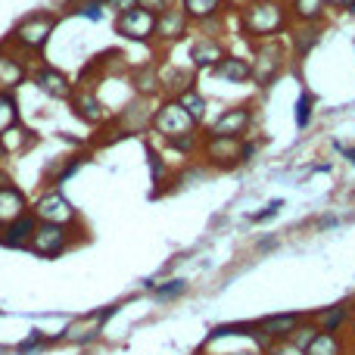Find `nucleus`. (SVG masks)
<instances>
[{
	"instance_id": "obj_1",
	"label": "nucleus",
	"mask_w": 355,
	"mask_h": 355,
	"mask_svg": "<svg viewBox=\"0 0 355 355\" xmlns=\"http://www.w3.org/2000/svg\"><path fill=\"white\" fill-rule=\"evenodd\" d=\"M237 19L240 31L246 37H256V41H275V37L287 35L290 28L287 3H277V0H250Z\"/></svg>"
},
{
	"instance_id": "obj_2",
	"label": "nucleus",
	"mask_w": 355,
	"mask_h": 355,
	"mask_svg": "<svg viewBox=\"0 0 355 355\" xmlns=\"http://www.w3.org/2000/svg\"><path fill=\"white\" fill-rule=\"evenodd\" d=\"M56 22H60V19H56V12H50V10L28 12V16L19 19V22L10 28L6 44H10L12 50H19V53H41V50L50 44V37H53Z\"/></svg>"
},
{
	"instance_id": "obj_3",
	"label": "nucleus",
	"mask_w": 355,
	"mask_h": 355,
	"mask_svg": "<svg viewBox=\"0 0 355 355\" xmlns=\"http://www.w3.org/2000/svg\"><path fill=\"white\" fill-rule=\"evenodd\" d=\"M287 69V47L281 37L275 41H259L250 60V81L256 87H271Z\"/></svg>"
},
{
	"instance_id": "obj_4",
	"label": "nucleus",
	"mask_w": 355,
	"mask_h": 355,
	"mask_svg": "<svg viewBox=\"0 0 355 355\" xmlns=\"http://www.w3.org/2000/svg\"><path fill=\"white\" fill-rule=\"evenodd\" d=\"M150 128H153L156 135H162V141H168V144L181 141V137H190V135H200V125L187 116V110H184L175 97H166L156 106Z\"/></svg>"
},
{
	"instance_id": "obj_5",
	"label": "nucleus",
	"mask_w": 355,
	"mask_h": 355,
	"mask_svg": "<svg viewBox=\"0 0 355 355\" xmlns=\"http://www.w3.org/2000/svg\"><path fill=\"white\" fill-rule=\"evenodd\" d=\"M81 240V234L75 231V225H47V221H37L35 234H31L28 252H35L37 259H56L66 250H72Z\"/></svg>"
},
{
	"instance_id": "obj_6",
	"label": "nucleus",
	"mask_w": 355,
	"mask_h": 355,
	"mask_svg": "<svg viewBox=\"0 0 355 355\" xmlns=\"http://www.w3.org/2000/svg\"><path fill=\"white\" fill-rule=\"evenodd\" d=\"M31 215L47 225H78V209L69 202V196L60 187H47L35 202H31Z\"/></svg>"
},
{
	"instance_id": "obj_7",
	"label": "nucleus",
	"mask_w": 355,
	"mask_h": 355,
	"mask_svg": "<svg viewBox=\"0 0 355 355\" xmlns=\"http://www.w3.org/2000/svg\"><path fill=\"white\" fill-rule=\"evenodd\" d=\"M116 35H122L125 41H137V44H150L156 37V12L144 10V6H135V10L116 16L112 22Z\"/></svg>"
},
{
	"instance_id": "obj_8",
	"label": "nucleus",
	"mask_w": 355,
	"mask_h": 355,
	"mask_svg": "<svg viewBox=\"0 0 355 355\" xmlns=\"http://www.w3.org/2000/svg\"><path fill=\"white\" fill-rule=\"evenodd\" d=\"M252 116H256V112H252L250 103L231 106V110H225L212 125H209L206 137H237V141H243L246 131L252 128Z\"/></svg>"
},
{
	"instance_id": "obj_9",
	"label": "nucleus",
	"mask_w": 355,
	"mask_h": 355,
	"mask_svg": "<svg viewBox=\"0 0 355 355\" xmlns=\"http://www.w3.org/2000/svg\"><path fill=\"white\" fill-rule=\"evenodd\" d=\"M28 78H31V69H28L25 53L12 50L10 44L3 41V44H0V91L12 94L16 87H22Z\"/></svg>"
},
{
	"instance_id": "obj_10",
	"label": "nucleus",
	"mask_w": 355,
	"mask_h": 355,
	"mask_svg": "<svg viewBox=\"0 0 355 355\" xmlns=\"http://www.w3.org/2000/svg\"><path fill=\"white\" fill-rule=\"evenodd\" d=\"M116 309H119V306H106V309H100V312H94V315L75 318L72 324H69L66 331L60 334V340H66V343H75V346L91 343V340L100 337V331H103V321L110 318V315H116Z\"/></svg>"
},
{
	"instance_id": "obj_11",
	"label": "nucleus",
	"mask_w": 355,
	"mask_h": 355,
	"mask_svg": "<svg viewBox=\"0 0 355 355\" xmlns=\"http://www.w3.org/2000/svg\"><path fill=\"white\" fill-rule=\"evenodd\" d=\"M200 153L206 156V162L212 168H234L240 166V141L237 137H206L200 144Z\"/></svg>"
},
{
	"instance_id": "obj_12",
	"label": "nucleus",
	"mask_w": 355,
	"mask_h": 355,
	"mask_svg": "<svg viewBox=\"0 0 355 355\" xmlns=\"http://www.w3.org/2000/svg\"><path fill=\"white\" fill-rule=\"evenodd\" d=\"M190 19H187V12L181 10V3H168L166 10L156 16V41H162V44H178V41H184L187 37V31H190Z\"/></svg>"
},
{
	"instance_id": "obj_13",
	"label": "nucleus",
	"mask_w": 355,
	"mask_h": 355,
	"mask_svg": "<svg viewBox=\"0 0 355 355\" xmlns=\"http://www.w3.org/2000/svg\"><path fill=\"white\" fill-rule=\"evenodd\" d=\"M31 81L37 85V91H44L47 97H53V100H69L72 97V91H75L72 78H69L62 69L50 66V62H41V66L31 72Z\"/></svg>"
},
{
	"instance_id": "obj_14",
	"label": "nucleus",
	"mask_w": 355,
	"mask_h": 355,
	"mask_svg": "<svg viewBox=\"0 0 355 355\" xmlns=\"http://www.w3.org/2000/svg\"><path fill=\"white\" fill-rule=\"evenodd\" d=\"M25 212H31V202L25 196V190L19 184H12L6 175H0V227L22 218Z\"/></svg>"
},
{
	"instance_id": "obj_15",
	"label": "nucleus",
	"mask_w": 355,
	"mask_h": 355,
	"mask_svg": "<svg viewBox=\"0 0 355 355\" xmlns=\"http://www.w3.org/2000/svg\"><path fill=\"white\" fill-rule=\"evenodd\" d=\"M69 103H72L75 116L87 125H103L106 119H110V110H106L103 100H100L91 87H75L72 97H69Z\"/></svg>"
},
{
	"instance_id": "obj_16",
	"label": "nucleus",
	"mask_w": 355,
	"mask_h": 355,
	"mask_svg": "<svg viewBox=\"0 0 355 355\" xmlns=\"http://www.w3.org/2000/svg\"><path fill=\"white\" fill-rule=\"evenodd\" d=\"M225 56H227L225 44H221L215 35H202V37H196V41L190 44V66L202 69V72H212Z\"/></svg>"
},
{
	"instance_id": "obj_17",
	"label": "nucleus",
	"mask_w": 355,
	"mask_h": 355,
	"mask_svg": "<svg viewBox=\"0 0 355 355\" xmlns=\"http://www.w3.org/2000/svg\"><path fill=\"white\" fill-rule=\"evenodd\" d=\"M302 318H306V315H300V312H281V315H265V318L252 321V324H256V331L265 334L271 343H287L290 334L296 331V324H300Z\"/></svg>"
},
{
	"instance_id": "obj_18",
	"label": "nucleus",
	"mask_w": 355,
	"mask_h": 355,
	"mask_svg": "<svg viewBox=\"0 0 355 355\" xmlns=\"http://www.w3.org/2000/svg\"><path fill=\"white\" fill-rule=\"evenodd\" d=\"M153 112H156V106H150V100L137 97V100H131L122 112H119L116 122L122 125V131L137 135V131H150V125H153Z\"/></svg>"
},
{
	"instance_id": "obj_19",
	"label": "nucleus",
	"mask_w": 355,
	"mask_h": 355,
	"mask_svg": "<svg viewBox=\"0 0 355 355\" xmlns=\"http://www.w3.org/2000/svg\"><path fill=\"white\" fill-rule=\"evenodd\" d=\"M37 227V218L31 212H25L22 218L10 221V225L0 227V246H12V250H28L31 234Z\"/></svg>"
},
{
	"instance_id": "obj_20",
	"label": "nucleus",
	"mask_w": 355,
	"mask_h": 355,
	"mask_svg": "<svg viewBox=\"0 0 355 355\" xmlns=\"http://www.w3.org/2000/svg\"><path fill=\"white\" fill-rule=\"evenodd\" d=\"M327 0H290V25H321L327 16Z\"/></svg>"
},
{
	"instance_id": "obj_21",
	"label": "nucleus",
	"mask_w": 355,
	"mask_h": 355,
	"mask_svg": "<svg viewBox=\"0 0 355 355\" xmlns=\"http://www.w3.org/2000/svg\"><path fill=\"white\" fill-rule=\"evenodd\" d=\"M287 41L296 60H302V56H309L321 44V25H290Z\"/></svg>"
},
{
	"instance_id": "obj_22",
	"label": "nucleus",
	"mask_w": 355,
	"mask_h": 355,
	"mask_svg": "<svg viewBox=\"0 0 355 355\" xmlns=\"http://www.w3.org/2000/svg\"><path fill=\"white\" fill-rule=\"evenodd\" d=\"M131 87H135V94L144 97V100L156 97V94L162 91V69L156 66V62H150V66H137L135 72H131Z\"/></svg>"
},
{
	"instance_id": "obj_23",
	"label": "nucleus",
	"mask_w": 355,
	"mask_h": 355,
	"mask_svg": "<svg viewBox=\"0 0 355 355\" xmlns=\"http://www.w3.org/2000/svg\"><path fill=\"white\" fill-rule=\"evenodd\" d=\"M349 315H352V306L349 302H340V306H331V309H321V312L312 315L315 327L321 334H340L346 324H349Z\"/></svg>"
},
{
	"instance_id": "obj_24",
	"label": "nucleus",
	"mask_w": 355,
	"mask_h": 355,
	"mask_svg": "<svg viewBox=\"0 0 355 355\" xmlns=\"http://www.w3.org/2000/svg\"><path fill=\"white\" fill-rule=\"evenodd\" d=\"M181 10L187 12L190 22L209 25V22H215V19H221L225 0H181Z\"/></svg>"
},
{
	"instance_id": "obj_25",
	"label": "nucleus",
	"mask_w": 355,
	"mask_h": 355,
	"mask_svg": "<svg viewBox=\"0 0 355 355\" xmlns=\"http://www.w3.org/2000/svg\"><path fill=\"white\" fill-rule=\"evenodd\" d=\"M212 75L221 81H227V85H243V81H250V60L227 53L225 60L212 69Z\"/></svg>"
},
{
	"instance_id": "obj_26",
	"label": "nucleus",
	"mask_w": 355,
	"mask_h": 355,
	"mask_svg": "<svg viewBox=\"0 0 355 355\" xmlns=\"http://www.w3.org/2000/svg\"><path fill=\"white\" fill-rule=\"evenodd\" d=\"M87 159H91V156H85V153L66 156V159H62V162H56V166H53V168H50V172H47V184H50V187H60V184H66L69 178H72V175L78 172L81 166H85Z\"/></svg>"
},
{
	"instance_id": "obj_27",
	"label": "nucleus",
	"mask_w": 355,
	"mask_h": 355,
	"mask_svg": "<svg viewBox=\"0 0 355 355\" xmlns=\"http://www.w3.org/2000/svg\"><path fill=\"white\" fill-rule=\"evenodd\" d=\"M175 100L184 106V110H187V116L193 119L196 125H202V119H206V110H209V106H206V97H202L196 87H187V91H181Z\"/></svg>"
},
{
	"instance_id": "obj_28",
	"label": "nucleus",
	"mask_w": 355,
	"mask_h": 355,
	"mask_svg": "<svg viewBox=\"0 0 355 355\" xmlns=\"http://www.w3.org/2000/svg\"><path fill=\"white\" fill-rule=\"evenodd\" d=\"M22 125V112H19V100L16 94H3L0 91V135L10 128Z\"/></svg>"
},
{
	"instance_id": "obj_29",
	"label": "nucleus",
	"mask_w": 355,
	"mask_h": 355,
	"mask_svg": "<svg viewBox=\"0 0 355 355\" xmlns=\"http://www.w3.org/2000/svg\"><path fill=\"white\" fill-rule=\"evenodd\" d=\"M302 355H343V340L340 334H318Z\"/></svg>"
},
{
	"instance_id": "obj_30",
	"label": "nucleus",
	"mask_w": 355,
	"mask_h": 355,
	"mask_svg": "<svg viewBox=\"0 0 355 355\" xmlns=\"http://www.w3.org/2000/svg\"><path fill=\"white\" fill-rule=\"evenodd\" d=\"M318 334H321V331H318V327H315L312 315H306V318H302L300 324H296V331L290 334V340H287V343H290V346H296V349H300V352H306V346L312 343V340L318 337Z\"/></svg>"
},
{
	"instance_id": "obj_31",
	"label": "nucleus",
	"mask_w": 355,
	"mask_h": 355,
	"mask_svg": "<svg viewBox=\"0 0 355 355\" xmlns=\"http://www.w3.org/2000/svg\"><path fill=\"white\" fill-rule=\"evenodd\" d=\"M3 147H6V153H19V150H25L28 147L31 141H35V137L28 135V131L22 128V125H16V128H10V131H3Z\"/></svg>"
},
{
	"instance_id": "obj_32",
	"label": "nucleus",
	"mask_w": 355,
	"mask_h": 355,
	"mask_svg": "<svg viewBox=\"0 0 355 355\" xmlns=\"http://www.w3.org/2000/svg\"><path fill=\"white\" fill-rule=\"evenodd\" d=\"M312 112H315V94L302 91L296 100V128H309L312 125Z\"/></svg>"
},
{
	"instance_id": "obj_33",
	"label": "nucleus",
	"mask_w": 355,
	"mask_h": 355,
	"mask_svg": "<svg viewBox=\"0 0 355 355\" xmlns=\"http://www.w3.org/2000/svg\"><path fill=\"white\" fill-rule=\"evenodd\" d=\"M50 343H53V340H50L44 331H31L28 337H25L22 343L16 346V352H19V355H31V352H41V349H47Z\"/></svg>"
},
{
	"instance_id": "obj_34",
	"label": "nucleus",
	"mask_w": 355,
	"mask_h": 355,
	"mask_svg": "<svg viewBox=\"0 0 355 355\" xmlns=\"http://www.w3.org/2000/svg\"><path fill=\"white\" fill-rule=\"evenodd\" d=\"M153 293H156V300L159 302H172L181 293H187V281H184V277H175V281H166L162 287H156Z\"/></svg>"
},
{
	"instance_id": "obj_35",
	"label": "nucleus",
	"mask_w": 355,
	"mask_h": 355,
	"mask_svg": "<svg viewBox=\"0 0 355 355\" xmlns=\"http://www.w3.org/2000/svg\"><path fill=\"white\" fill-rule=\"evenodd\" d=\"M147 159H150V172H153V184H168V166L153 147L147 150Z\"/></svg>"
},
{
	"instance_id": "obj_36",
	"label": "nucleus",
	"mask_w": 355,
	"mask_h": 355,
	"mask_svg": "<svg viewBox=\"0 0 355 355\" xmlns=\"http://www.w3.org/2000/svg\"><path fill=\"white\" fill-rule=\"evenodd\" d=\"M281 206H284V200H271L265 209H259V212H252V215H250V221H268V218H275V215L281 212Z\"/></svg>"
},
{
	"instance_id": "obj_37",
	"label": "nucleus",
	"mask_w": 355,
	"mask_h": 355,
	"mask_svg": "<svg viewBox=\"0 0 355 355\" xmlns=\"http://www.w3.org/2000/svg\"><path fill=\"white\" fill-rule=\"evenodd\" d=\"M259 153V141H240V166H246V162H252V156Z\"/></svg>"
},
{
	"instance_id": "obj_38",
	"label": "nucleus",
	"mask_w": 355,
	"mask_h": 355,
	"mask_svg": "<svg viewBox=\"0 0 355 355\" xmlns=\"http://www.w3.org/2000/svg\"><path fill=\"white\" fill-rule=\"evenodd\" d=\"M135 6H137V0H103V10H112L116 16H122V12L135 10Z\"/></svg>"
},
{
	"instance_id": "obj_39",
	"label": "nucleus",
	"mask_w": 355,
	"mask_h": 355,
	"mask_svg": "<svg viewBox=\"0 0 355 355\" xmlns=\"http://www.w3.org/2000/svg\"><path fill=\"white\" fill-rule=\"evenodd\" d=\"M172 3V0H137V6H144V10H150V12H156V16H159L162 10H166V6Z\"/></svg>"
},
{
	"instance_id": "obj_40",
	"label": "nucleus",
	"mask_w": 355,
	"mask_h": 355,
	"mask_svg": "<svg viewBox=\"0 0 355 355\" xmlns=\"http://www.w3.org/2000/svg\"><path fill=\"white\" fill-rule=\"evenodd\" d=\"M262 355H302L296 346H290V343H275L268 352H262Z\"/></svg>"
},
{
	"instance_id": "obj_41",
	"label": "nucleus",
	"mask_w": 355,
	"mask_h": 355,
	"mask_svg": "<svg viewBox=\"0 0 355 355\" xmlns=\"http://www.w3.org/2000/svg\"><path fill=\"white\" fill-rule=\"evenodd\" d=\"M337 150H340V153H343V156H346V159H349V162H352V166H355V150H349V147H340V144H337Z\"/></svg>"
},
{
	"instance_id": "obj_42",
	"label": "nucleus",
	"mask_w": 355,
	"mask_h": 355,
	"mask_svg": "<svg viewBox=\"0 0 355 355\" xmlns=\"http://www.w3.org/2000/svg\"><path fill=\"white\" fill-rule=\"evenodd\" d=\"M246 3H250V0H225V6H237V10H243Z\"/></svg>"
},
{
	"instance_id": "obj_43",
	"label": "nucleus",
	"mask_w": 355,
	"mask_h": 355,
	"mask_svg": "<svg viewBox=\"0 0 355 355\" xmlns=\"http://www.w3.org/2000/svg\"><path fill=\"white\" fill-rule=\"evenodd\" d=\"M346 3H349V0H327V6H337V10H343Z\"/></svg>"
},
{
	"instance_id": "obj_44",
	"label": "nucleus",
	"mask_w": 355,
	"mask_h": 355,
	"mask_svg": "<svg viewBox=\"0 0 355 355\" xmlns=\"http://www.w3.org/2000/svg\"><path fill=\"white\" fill-rule=\"evenodd\" d=\"M6 156H10V153H6V147H3V137H0V162H3Z\"/></svg>"
},
{
	"instance_id": "obj_45",
	"label": "nucleus",
	"mask_w": 355,
	"mask_h": 355,
	"mask_svg": "<svg viewBox=\"0 0 355 355\" xmlns=\"http://www.w3.org/2000/svg\"><path fill=\"white\" fill-rule=\"evenodd\" d=\"M343 10H346V12H349V16H355V0H349V3H346V6H343Z\"/></svg>"
},
{
	"instance_id": "obj_46",
	"label": "nucleus",
	"mask_w": 355,
	"mask_h": 355,
	"mask_svg": "<svg viewBox=\"0 0 355 355\" xmlns=\"http://www.w3.org/2000/svg\"><path fill=\"white\" fill-rule=\"evenodd\" d=\"M349 331H352V337H355V309H352V315H349Z\"/></svg>"
},
{
	"instance_id": "obj_47",
	"label": "nucleus",
	"mask_w": 355,
	"mask_h": 355,
	"mask_svg": "<svg viewBox=\"0 0 355 355\" xmlns=\"http://www.w3.org/2000/svg\"><path fill=\"white\" fill-rule=\"evenodd\" d=\"M237 355H262V352H256V349H250V352H237Z\"/></svg>"
},
{
	"instance_id": "obj_48",
	"label": "nucleus",
	"mask_w": 355,
	"mask_h": 355,
	"mask_svg": "<svg viewBox=\"0 0 355 355\" xmlns=\"http://www.w3.org/2000/svg\"><path fill=\"white\" fill-rule=\"evenodd\" d=\"M277 3H290V0H277Z\"/></svg>"
}]
</instances>
